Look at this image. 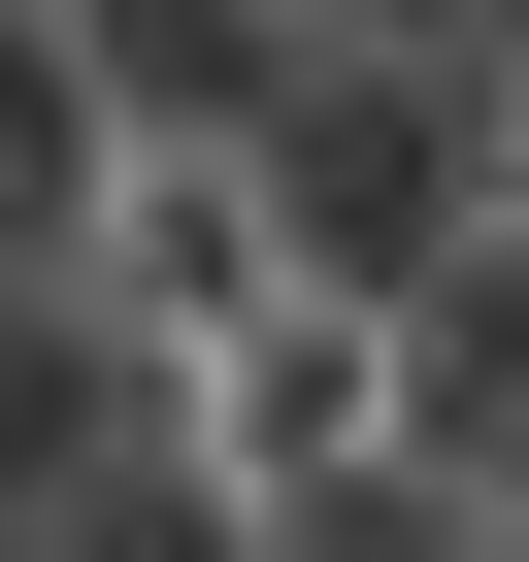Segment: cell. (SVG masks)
I'll use <instances>...</instances> for the list:
<instances>
[{"label":"cell","mask_w":529,"mask_h":562,"mask_svg":"<svg viewBox=\"0 0 529 562\" xmlns=\"http://www.w3.org/2000/svg\"><path fill=\"white\" fill-rule=\"evenodd\" d=\"M496 100H529V67H364V34L264 100V232H299V299H364V331L430 299V265L496 232Z\"/></svg>","instance_id":"cell-1"},{"label":"cell","mask_w":529,"mask_h":562,"mask_svg":"<svg viewBox=\"0 0 529 562\" xmlns=\"http://www.w3.org/2000/svg\"><path fill=\"white\" fill-rule=\"evenodd\" d=\"M67 299H100L166 397H199L264 299H299V232H264V166H232V133H133V166H100V232H67Z\"/></svg>","instance_id":"cell-2"},{"label":"cell","mask_w":529,"mask_h":562,"mask_svg":"<svg viewBox=\"0 0 529 562\" xmlns=\"http://www.w3.org/2000/svg\"><path fill=\"white\" fill-rule=\"evenodd\" d=\"M133 430H166V364H133L100 299H67V265H0V529H67V496H100Z\"/></svg>","instance_id":"cell-3"},{"label":"cell","mask_w":529,"mask_h":562,"mask_svg":"<svg viewBox=\"0 0 529 562\" xmlns=\"http://www.w3.org/2000/svg\"><path fill=\"white\" fill-rule=\"evenodd\" d=\"M166 430H199L232 496H299V463H364V430H397V331H364V299H264V331H232Z\"/></svg>","instance_id":"cell-4"},{"label":"cell","mask_w":529,"mask_h":562,"mask_svg":"<svg viewBox=\"0 0 529 562\" xmlns=\"http://www.w3.org/2000/svg\"><path fill=\"white\" fill-rule=\"evenodd\" d=\"M67 67H100L133 133H232V166H264V100H299L331 34H299V0H67Z\"/></svg>","instance_id":"cell-5"},{"label":"cell","mask_w":529,"mask_h":562,"mask_svg":"<svg viewBox=\"0 0 529 562\" xmlns=\"http://www.w3.org/2000/svg\"><path fill=\"white\" fill-rule=\"evenodd\" d=\"M264 562H496V496H463L430 430H364V463H299V496H264Z\"/></svg>","instance_id":"cell-6"},{"label":"cell","mask_w":529,"mask_h":562,"mask_svg":"<svg viewBox=\"0 0 529 562\" xmlns=\"http://www.w3.org/2000/svg\"><path fill=\"white\" fill-rule=\"evenodd\" d=\"M0 562H264V496H232L199 430H133V463H100L67 529H0Z\"/></svg>","instance_id":"cell-7"},{"label":"cell","mask_w":529,"mask_h":562,"mask_svg":"<svg viewBox=\"0 0 529 562\" xmlns=\"http://www.w3.org/2000/svg\"><path fill=\"white\" fill-rule=\"evenodd\" d=\"M0 265H67V199H34V166H0Z\"/></svg>","instance_id":"cell-8"},{"label":"cell","mask_w":529,"mask_h":562,"mask_svg":"<svg viewBox=\"0 0 529 562\" xmlns=\"http://www.w3.org/2000/svg\"><path fill=\"white\" fill-rule=\"evenodd\" d=\"M496 232H529V100H496Z\"/></svg>","instance_id":"cell-9"}]
</instances>
